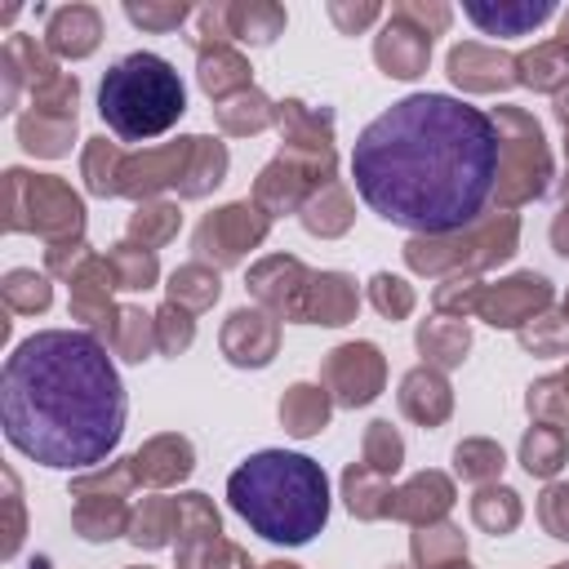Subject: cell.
Segmentation results:
<instances>
[{"label": "cell", "instance_id": "obj_1", "mask_svg": "<svg viewBox=\"0 0 569 569\" xmlns=\"http://www.w3.org/2000/svg\"><path fill=\"white\" fill-rule=\"evenodd\" d=\"M502 164L489 111L453 93H409L351 142L360 200L391 227L449 236L476 222Z\"/></svg>", "mask_w": 569, "mask_h": 569}, {"label": "cell", "instance_id": "obj_2", "mask_svg": "<svg viewBox=\"0 0 569 569\" xmlns=\"http://www.w3.org/2000/svg\"><path fill=\"white\" fill-rule=\"evenodd\" d=\"M129 418V396L107 347L84 329H40L0 369L4 440L53 471L102 462Z\"/></svg>", "mask_w": 569, "mask_h": 569}, {"label": "cell", "instance_id": "obj_3", "mask_svg": "<svg viewBox=\"0 0 569 569\" xmlns=\"http://www.w3.org/2000/svg\"><path fill=\"white\" fill-rule=\"evenodd\" d=\"M231 511L276 547H302L329 525V476L293 449H258L227 476Z\"/></svg>", "mask_w": 569, "mask_h": 569}, {"label": "cell", "instance_id": "obj_4", "mask_svg": "<svg viewBox=\"0 0 569 569\" xmlns=\"http://www.w3.org/2000/svg\"><path fill=\"white\" fill-rule=\"evenodd\" d=\"M187 111L182 76L169 58L133 49L116 58L98 80V116L120 142H147L169 133Z\"/></svg>", "mask_w": 569, "mask_h": 569}, {"label": "cell", "instance_id": "obj_5", "mask_svg": "<svg viewBox=\"0 0 569 569\" xmlns=\"http://www.w3.org/2000/svg\"><path fill=\"white\" fill-rule=\"evenodd\" d=\"M467 18L493 36H525L529 27H538L542 18H551V4H498V9H485V4H467Z\"/></svg>", "mask_w": 569, "mask_h": 569}]
</instances>
